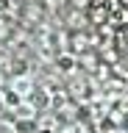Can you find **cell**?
Wrapping results in <instances>:
<instances>
[{"instance_id":"1","label":"cell","mask_w":128,"mask_h":133,"mask_svg":"<svg viewBox=\"0 0 128 133\" xmlns=\"http://www.w3.org/2000/svg\"><path fill=\"white\" fill-rule=\"evenodd\" d=\"M28 100H31V103H34L36 108H39V111H42V108H47V103H50V97H47V91H36V94H28Z\"/></svg>"},{"instance_id":"2","label":"cell","mask_w":128,"mask_h":133,"mask_svg":"<svg viewBox=\"0 0 128 133\" xmlns=\"http://www.w3.org/2000/svg\"><path fill=\"white\" fill-rule=\"evenodd\" d=\"M28 86H31V81H28V78H20V81H14V89H17L20 94H28V91H31Z\"/></svg>"},{"instance_id":"3","label":"cell","mask_w":128,"mask_h":133,"mask_svg":"<svg viewBox=\"0 0 128 133\" xmlns=\"http://www.w3.org/2000/svg\"><path fill=\"white\" fill-rule=\"evenodd\" d=\"M39 133H53V130H50V128H42V130H39Z\"/></svg>"},{"instance_id":"4","label":"cell","mask_w":128,"mask_h":133,"mask_svg":"<svg viewBox=\"0 0 128 133\" xmlns=\"http://www.w3.org/2000/svg\"><path fill=\"white\" fill-rule=\"evenodd\" d=\"M75 133H84V130H75Z\"/></svg>"}]
</instances>
